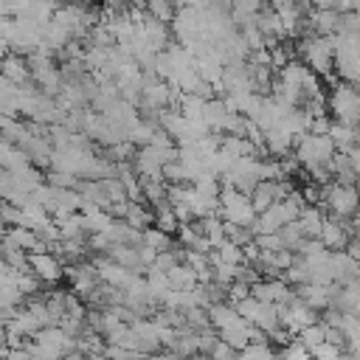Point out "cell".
I'll return each instance as SVG.
<instances>
[{"instance_id":"6da1fadb","label":"cell","mask_w":360,"mask_h":360,"mask_svg":"<svg viewBox=\"0 0 360 360\" xmlns=\"http://www.w3.org/2000/svg\"><path fill=\"white\" fill-rule=\"evenodd\" d=\"M326 110L332 112V121L346 127H360V87L335 82L326 93Z\"/></svg>"},{"instance_id":"7a4b0ae2","label":"cell","mask_w":360,"mask_h":360,"mask_svg":"<svg viewBox=\"0 0 360 360\" xmlns=\"http://www.w3.org/2000/svg\"><path fill=\"white\" fill-rule=\"evenodd\" d=\"M219 219L225 225H236V228H250L256 225L259 214L253 208V200L250 194H242L231 186H222V194H219Z\"/></svg>"},{"instance_id":"3957f363","label":"cell","mask_w":360,"mask_h":360,"mask_svg":"<svg viewBox=\"0 0 360 360\" xmlns=\"http://www.w3.org/2000/svg\"><path fill=\"white\" fill-rule=\"evenodd\" d=\"M298 56L318 76H326V79L332 76V68H335V45H332V39L318 37V34H307V37L298 39Z\"/></svg>"},{"instance_id":"277c9868","label":"cell","mask_w":360,"mask_h":360,"mask_svg":"<svg viewBox=\"0 0 360 360\" xmlns=\"http://www.w3.org/2000/svg\"><path fill=\"white\" fill-rule=\"evenodd\" d=\"M321 202L329 217L335 219H354L360 214V188L357 186H343V183H329L321 191Z\"/></svg>"},{"instance_id":"5b68a950","label":"cell","mask_w":360,"mask_h":360,"mask_svg":"<svg viewBox=\"0 0 360 360\" xmlns=\"http://www.w3.org/2000/svg\"><path fill=\"white\" fill-rule=\"evenodd\" d=\"M65 278H68V284H70V292L79 295V298L87 301V304H90L93 292H96L98 284H101L98 267H96L90 259L76 262V264H68V267H65Z\"/></svg>"},{"instance_id":"8992f818","label":"cell","mask_w":360,"mask_h":360,"mask_svg":"<svg viewBox=\"0 0 360 360\" xmlns=\"http://www.w3.org/2000/svg\"><path fill=\"white\" fill-rule=\"evenodd\" d=\"M278 315H281V326L290 332V335H301L304 329H309L312 323H318L321 318L315 315V309L312 307H307L298 295L292 298V301H287V304H281L278 307Z\"/></svg>"},{"instance_id":"52a82bcc","label":"cell","mask_w":360,"mask_h":360,"mask_svg":"<svg viewBox=\"0 0 360 360\" xmlns=\"http://www.w3.org/2000/svg\"><path fill=\"white\" fill-rule=\"evenodd\" d=\"M28 267L31 273L45 281V284H56L65 276V264L53 250H39V253H28Z\"/></svg>"},{"instance_id":"ba28073f","label":"cell","mask_w":360,"mask_h":360,"mask_svg":"<svg viewBox=\"0 0 360 360\" xmlns=\"http://www.w3.org/2000/svg\"><path fill=\"white\" fill-rule=\"evenodd\" d=\"M321 245L332 253H340V250H349V245L354 242V231H349V225L343 219H335L326 214V222L321 228Z\"/></svg>"},{"instance_id":"9c48e42d","label":"cell","mask_w":360,"mask_h":360,"mask_svg":"<svg viewBox=\"0 0 360 360\" xmlns=\"http://www.w3.org/2000/svg\"><path fill=\"white\" fill-rule=\"evenodd\" d=\"M3 245L17 248V250H22V253H39V250H48V248L39 242L37 231H31V228H6Z\"/></svg>"},{"instance_id":"30bf717a","label":"cell","mask_w":360,"mask_h":360,"mask_svg":"<svg viewBox=\"0 0 360 360\" xmlns=\"http://www.w3.org/2000/svg\"><path fill=\"white\" fill-rule=\"evenodd\" d=\"M3 79L14 82V84H25V82H31L28 59L20 56V53H3Z\"/></svg>"},{"instance_id":"8fae6325","label":"cell","mask_w":360,"mask_h":360,"mask_svg":"<svg viewBox=\"0 0 360 360\" xmlns=\"http://www.w3.org/2000/svg\"><path fill=\"white\" fill-rule=\"evenodd\" d=\"M273 8H276V14L281 17V25H284V34H287V37H295V34L301 31V25L307 22V20H304V8L295 6V3H273Z\"/></svg>"},{"instance_id":"7c38bea8","label":"cell","mask_w":360,"mask_h":360,"mask_svg":"<svg viewBox=\"0 0 360 360\" xmlns=\"http://www.w3.org/2000/svg\"><path fill=\"white\" fill-rule=\"evenodd\" d=\"M0 163H3V172H11V174H17V172L34 166V163L28 160V155H25L20 146H14V143H3V146H0Z\"/></svg>"},{"instance_id":"4fadbf2b","label":"cell","mask_w":360,"mask_h":360,"mask_svg":"<svg viewBox=\"0 0 360 360\" xmlns=\"http://www.w3.org/2000/svg\"><path fill=\"white\" fill-rule=\"evenodd\" d=\"M323 222H326V214H323L318 205H304V211H301V217H298V225H301V231H304L307 239H318Z\"/></svg>"},{"instance_id":"5bb4252c","label":"cell","mask_w":360,"mask_h":360,"mask_svg":"<svg viewBox=\"0 0 360 360\" xmlns=\"http://www.w3.org/2000/svg\"><path fill=\"white\" fill-rule=\"evenodd\" d=\"M169 276V284H172V290H177V292H194L197 287H200V276L183 262V264H177L172 273H166Z\"/></svg>"},{"instance_id":"9a60e30c","label":"cell","mask_w":360,"mask_h":360,"mask_svg":"<svg viewBox=\"0 0 360 360\" xmlns=\"http://www.w3.org/2000/svg\"><path fill=\"white\" fill-rule=\"evenodd\" d=\"M121 219H127V222H129L135 231H146V228H152V225H155V211H152V205H143V202H129Z\"/></svg>"},{"instance_id":"2e32d148","label":"cell","mask_w":360,"mask_h":360,"mask_svg":"<svg viewBox=\"0 0 360 360\" xmlns=\"http://www.w3.org/2000/svg\"><path fill=\"white\" fill-rule=\"evenodd\" d=\"M110 259H112L115 264H121V267L138 273V276L146 270V267L141 264V253H138V248H129V245H115L112 253H110Z\"/></svg>"},{"instance_id":"e0dca14e","label":"cell","mask_w":360,"mask_h":360,"mask_svg":"<svg viewBox=\"0 0 360 360\" xmlns=\"http://www.w3.org/2000/svg\"><path fill=\"white\" fill-rule=\"evenodd\" d=\"M295 340H298V343H301V346H304V349L312 354L318 346H323V343L329 340V326H326L323 321H318V323H312L309 329H304V332H301Z\"/></svg>"},{"instance_id":"ac0fdd59","label":"cell","mask_w":360,"mask_h":360,"mask_svg":"<svg viewBox=\"0 0 360 360\" xmlns=\"http://www.w3.org/2000/svg\"><path fill=\"white\" fill-rule=\"evenodd\" d=\"M141 245L152 248L155 253H166V250H174V248H177V245H174V239H172V233H166V231H160V228H155V225L143 231Z\"/></svg>"},{"instance_id":"d6986e66","label":"cell","mask_w":360,"mask_h":360,"mask_svg":"<svg viewBox=\"0 0 360 360\" xmlns=\"http://www.w3.org/2000/svg\"><path fill=\"white\" fill-rule=\"evenodd\" d=\"M146 284H149V292H152V298L158 301V307H160V301L172 292V284H169V276H166V273L149 270V273H146Z\"/></svg>"},{"instance_id":"ffe728a7","label":"cell","mask_w":360,"mask_h":360,"mask_svg":"<svg viewBox=\"0 0 360 360\" xmlns=\"http://www.w3.org/2000/svg\"><path fill=\"white\" fill-rule=\"evenodd\" d=\"M278 236H281V242H284V248H287V250H292L295 256H298V253H301V248H304V245L309 242V239L304 236V231H301V225H298V222H292V225H287V228H284V231H281Z\"/></svg>"},{"instance_id":"44dd1931","label":"cell","mask_w":360,"mask_h":360,"mask_svg":"<svg viewBox=\"0 0 360 360\" xmlns=\"http://www.w3.org/2000/svg\"><path fill=\"white\" fill-rule=\"evenodd\" d=\"M239 357L242 360H281V352H276L267 340H262V343H250L245 352H239Z\"/></svg>"},{"instance_id":"7402d4cb","label":"cell","mask_w":360,"mask_h":360,"mask_svg":"<svg viewBox=\"0 0 360 360\" xmlns=\"http://www.w3.org/2000/svg\"><path fill=\"white\" fill-rule=\"evenodd\" d=\"M253 245H256L259 250H264V253H278V250H287L278 233H259V236H253Z\"/></svg>"},{"instance_id":"603a6c76","label":"cell","mask_w":360,"mask_h":360,"mask_svg":"<svg viewBox=\"0 0 360 360\" xmlns=\"http://www.w3.org/2000/svg\"><path fill=\"white\" fill-rule=\"evenodd\" d=\"M146 11H149V17H155L158 22H172L174 20V14H177V6H169V3H149L146 6Z\"/></svg>"},{"instance_id":"cb8c5ba5","label":"cell","mask_w":360,"mask_h":360,"mask_svg":"<svg viewBox=\"0 0 360 360\" xmlns=\"http://www.w3.org/2000/svg\"><path fill=\"white\" fill-rule=\"evenodd\" d=\"M281 360H315L298 340H290L284 349H281Z\"/></svg>"},{"instance_id":"d4e9b609","label":"cell","mask_w":360,"mask_h":360,"mask_svg":"<svg viewBox=\"0 0 360 360\" xmlns=\"http://www.w3.org/2000/svg\"><path fill=\"white\" fill-rule=\"evenodd\" d=\"M312 357H315V360H340V357H343V349L326 340L323 346H318V349L312 352Z\"/></svg>"}]
</instances>
